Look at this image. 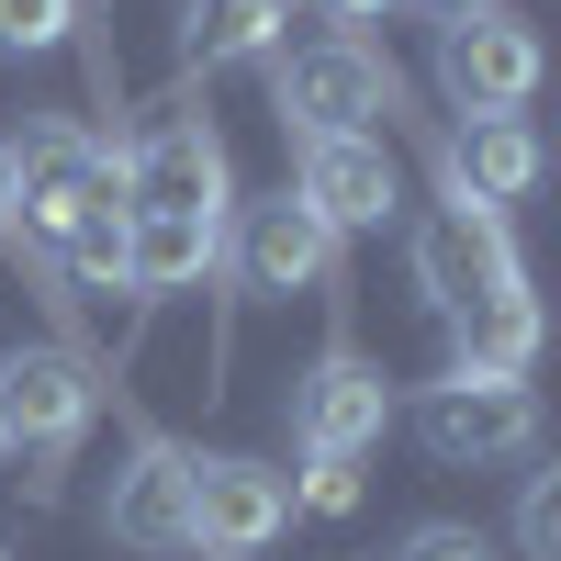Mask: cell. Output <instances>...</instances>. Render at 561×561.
<instances>
[{"mask_svg": "<svg viewBox=\"0 0 561 561\" xmlns=\"http://www.w3.org/2000/svg\"><path fill=\"white\" fill-rule=\"evenodd\" d=\"M438 214L415 225V293H427L438 314H460V304H483V293H517V248H505V225H494V203H472L460 180L438 169Z\"/></svg>", "mask_w": 561, "mask_h": 561, "instance_id": "cell-3", "label": "cell"}, {"mask_svg": "<svg viewBox=\"0 0 561 561\" xmlns=\"http://www.w3.org/2000/svg\"><path fill=\"white\" fill-rule=\"evenodd\" d=\"M449 337H460L449 370H494V382H517V370L539 359V304H528V280H517V293L460 304V314H449Z\"/></svg>", "mask_w": 561, "mask_h": 561, "instance_id": "cell-15", "label": "cell"}, {"mask_svg": "<svg viewBox=\"0 0 561 561\" xmlns=\"http://www.w3.org/2000/svg\"><path fill=\"white\" fill-rule=\"evenodd\" d=\"M293 528V483L270 460H192V550L203 561H248Z\"/></svg>", "mask_w": 561, "mask_h": 561, "instance_id": "cell-8", "label": "cell"}, {"mask_svg": "<svg viewBox=\"0 0 561 561\" xmlns=\"http://www.w3.org/2000/svg\"><path fill=\"white\" fill-rule=\"evenodd\" d=\"M293 505H304V517H348V505H359V460H304Z\"/></svg>", "mask_w": 561, "mask_h": 561, "instance_id": "cell-20", "label": "cell"}, {"mask_svg": "<svg viewBox=\"0 0 561 561\" xmlns=\"http://www.w3.org/2000/svg\"><path fill=\"white\" fill-rule=\"evenodd\" d=\"M0 561H12V550H0Z\"/></svg>", "mask_w": 561, "mask_h": 561, "instance_id": "cell-25", "label": "cell"}, {"mask_svg": "<svg viewBox=\"0 0 561 561\" xmlns=\"http://www.w3.org/2000/svg\"><path fill=\"white\" fill-rule=\"evenodd\" d=\"M270 113L280 135H370V113H393V68L359 34H325L304 57H270Z\"/></svg>", "mask_w": 561, "mask_h": 561, "instance_id": "cell-2", "label": "cell"}, {"mask_svg": "<svg viewBox=\"0 0 561 561\" xmlns=\"http://www.w3.org/2000/svg\"><path fill=\"white\" fill-rule=\"evenodd\" d=\"M79 0H0V57H45V45H68Z\"/></svg>", "mask_w": 561, "mask_h": 561, "instance_id": "cell-18", "label": "cell"}, {"mask_svg": "<svg viewBox=\"0 0 561 561\" xmlns=\"http://www.w3.org/2000/svg\"><path fill=\"white\" fill-rule=\"evenodd\" d=\"M0 158H12V237H45V248H57L68 225H90V214H124L113 147H90L79 124H34L23 147H0Z\"/></svg>", "mask_w": 561, "mask_h": 561, "instance_id": "cell-1", "label": "cell"}, {"mask_svg": "<svg viewBox=\"0 0 561 561\" xmlns=\"http://www.w3.org/2000/svg\"><path fill=\"white\" fill-rule=\"evenodd\" d=\"M382 415H393V382L359 348H325L304 382H293V449L304 460H359L370 438H382Z\"/></svg>", "mask_w": 561, "mask_h": 561, "instance_id": "cell-7", "label": "cell"}, {"mask_svg": "<svg viewBox=\"0 0 561 561\" xmlns=\"http://www.w3.org/2000/svg\"><path fill=\"white\" fill-rule=\"evenodd\" d=\"M79 427H90V370H79V359H57V348H23L12 370H0V449L57 460Z\"/></svg>", "mask_w": 561, "mask_h": 561, "instance_id": "cell-9", "label": "cell"}, {"mask_svg": "<svg viewBox=\"0 0 561 561\" xmlns=\"http://www.w3.org/2000/svg\"><path fill=\"white\" fill-rule=\"evenodd\" d=\"M0 237H12V158H0Z\"/></svg>", "mask_w": 561, "mask_h": 561, "instance_id": "cell-23", "label": "cell"}, {"mask_svg": "<svg viewBox=\"0 0 561 561\" xmlns=\"http://www.w3.org/2000/svg\"><path fill=\"white\" fill-rule=\"evenodd\" d=\"M280 45V0H192L180 12V68H248V57H270Z\"/></svg>", "mask_w": 561, "mask_h": 561, "instance_id": "cell-16", "label": "cell"}, {"mask_svg": "<svg viewBox=\"0 0 561 561\" xmlns=\"http://www.w3.org/2000/svg\"><path fill=\"white\" fill-rule=\"evenodd\" d=\"M415 438L438 460H517L539 438V393L494 382V370H438V382L415 393Z\"/></svg>", "mask_w": 561, "mask_h": 561, "instance_id": "cell-4", "label": "cell"}, {"mask_svg": "<svg viewBox=\"0 0 561 561\" xmlns=\"http://www.w3.org/2000/svg\"><path fill=\"white\" fill-rule=\"evenodd\" d=\"M438 169H449L472 203H517L528 180H539V135H528L517 113H472V124L438 147Z\"/></svg>", "mask_w": 561, "mask_h": 561, "instance_id": "cell-14", "label": "cell"}, {"mask_svg": "<svg viewBox=\"0 0 561 561\" xmlns=\"http://www.w3.org/2000/svg\"><path fill=\"white\" fill-rule=\"evenodd\" d=\"M237 270L259 280V293H314V280L337 270V225H325V214H314L304 192H280V203H248Z\"/></svg>", "mask_w": 561, "mask_h": 561, "instance_id": "cell-12", "label": "cell"}, {"mask_svg": "<svg viewBox=\"0 0 561 561\" xmlns=\"http://www.w3.org/2000/svg\"><path fill=\"white\" fill-rule=\"evenodd\" d=\"M427 12H449V23H460V12H494V0H427Z\"/></svg>", "mask_w": 561, "mask_h": 561, "instance_id": "cell-24", "label": "cell"}, {"mask_svg": "<svg viewBox=\"0 0 561 561\" xmlns=\"http://www.w3.org/2000/svg\"><path fill=\"white\" fill-rule=\"evenodd\" d=\"M57 270H68V280H124V214L68 225V237H57Z\"/></svg>", "mask_w": 561, "mask_h": 561, "instance_id": "cell-17", "label": "cell"}, {"mask_svg": "<svg viewBox=\"0 0 561 561\" xmlns=\"http://www.w3.org/2000/svg\"><path fill=\"white\" fill-rule=\"evenodd\" d=\"M438 90H449V113H517L539 90V34L517 12H460L438 34Z\"/></svg>", "mask_w": 561, "mask_h": 561, "instance_id": "cell-6", "label": "cell"}, {"mask_svg": "<svg viewBox=\"0 0 561 561\" xmlns=\"http://www.w3.org/2000/svg\"><path fill=\"white\" fill-rule=\"evenodd\" d=\"M102 528H113V550H192V460H180L169 438H147L124 460Z\"/></svg>", "mask_w": 561, "mask_h": 561, "instance_id": "cell-11", "label": "cell"}, {"mask_svg": "<svg viewBox=\"0 0 561 561\" xmlns=\"http://www.w3.org/2000/svg\"><path fill=\"white\" fill-rule=\"evenodd\" d=\"M404 561H494V550H483V528H415Z\"/></svg>", "mask_w": 561, "mask_h": 561, "instance_id": "cell-21", "label": "cell"}, {"mask_svg": "<svg viewBox=\"0 0 561 561\" xmlns=\"http://www.w3.org/2000/svg\"><path fill=\"white\" fill-rule=\"evenodd\" d=\"M314 12H325V23H382L393 0H314Z\"/></svg>", "mask_w": 561, "mask_h": 561, "instance_id": "cell-22", "label": "cell"}, {"mask_svg": "<svg viewBox=\"0 0 561 561\" xmlns=\"http://www.w3.org/2000/svg\"><path fill=\"white\" fill-rule=\"evenodd\" d=\"M113 180H124V214H214L225 225V135L203 113H169L158 135H135L113 158Z\"/></svg>", "mask_w": 561, "mask_h": 561, "instance_id": "cell-5", "label": "cell"}, {"mask_svg": "<svg viewBox=\"0 0 561 561\" xmlns=\"http://www.w3.org/2000/svg\"><path fill=\"white\" fill-rule=\"evenodd\" d=\"M214 259H225L214 214H124V280H147V293H192V280H214Z\"/></svg>", "mask_w": 561, "mask_h": 561, "instance_id": "cell-13", "label": "cell"}, {"mask_svg": "<svg viewBox=\"0 0 561 561\" xmlns=\"http://www.w3.org/2000/svg\"><path fill=\"white\" fill-rule=\"evenodd\" d=\"M293 147H304L293 192H304L325 225H337V237L393 214V147H382V135H293Z\"/></svg>", "mask_w": 561, "mask_h": 561, "instance_id": "cell-10", "label": "cell"}, {"mask_svg": "<svg viewBox=\"0 0 561 561\" xmlns=\"http://www.w3.org/2000/svg\"><path fill=\"white\" fill-rule=\"evenodd\" d=\"M517 550H528V561H561V472H528V494H517Z\"/></svg>", "mask_w": 561, "mask_h": 561, "instance_id": "cell-19", "label": "cell"}]
</instances>
